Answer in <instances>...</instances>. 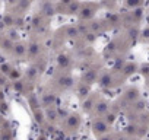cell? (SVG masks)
<instances>
[{"mask_svg":"<svg viewBox=\"0 0 149 140\" xmlns=\"http://www.w3.org/2000/svg\"><path fill=\"white\" fill-rule=\"evenodd\" d=\"M92 127H94V131H95L97 134H102V133H105V131H107V128H108V127H107V124H105L102 120H97V121L94 123V125H92Z\"/></svg>","mask_w":149,"mask_h":140,"instance_id":"1","label":"cell"},{"mask_svg":"<svg viewBox=\"0 0 149 140\" xmlns=\"http://www.w3.org/2000/svg\"><path fill=\"white\" fill-rule=\"evenodd\" d=\"M0 70H2V73H3V75H5V73L9 75V73H10V70H12V67H10L9 64H3V66H0Z\"/></svg>","mask_w":149,"mask_h":140,"instance_id":"2","label":"cell"},{"mask_svg":"<svg viewBox=\"0 0 149 140\" xmlns=\"http://www.w3.org/2000/svg\"><path fill=\"white\" fill-rule=\"evenodd\" d=\"M8 76H9L10 79H16V78H19V76H21V73L18 72V70H15V69H12V70H10V73H9Z\"/></svg>","mask_w":149,"mask_h":140,"instance_id":"3","label":"cell"},{"mask_svg":"<svg viewBox=\"0 0 149 140\" xmlns=\"http://www.w3.org/2000/svg\"><path fill=\"white\" fill-rule=\"evenodd\" d=\"M13 88H15V91L22 92V88H24V86H22V82H19V80L16 82V80H15V82H13Z\"/></svg>","mask_w":149,"mask_h":140,"instance_id":"4","label":"cell"},{"mask_svg":"<svg viewBox=\"0 0 149 140\" xmlns=\"http://www.w3.org/2000/svg\"><path fill=\"white\" fill-rule=\"evenodd\" d=\"M6 83V78H3V76H0V86H3Z\"/></svg>","mask_w":149,"mask_h":140,"instance_id":"5","label":"cell"},{"mask_svg":"<svg viewBox=\"0 0 149 140\" xmlns=\"http://www.w3.org/2000/svg\"><path fill=\"white\" fill-rule=\"evenodd\" d=\"M0 124H3V117L0 115Z\"/></svg>","mask_w":149,"mask_h":140,"instance_id":"6","label":"cell"}]
</instances>
